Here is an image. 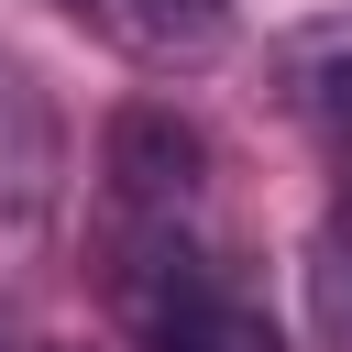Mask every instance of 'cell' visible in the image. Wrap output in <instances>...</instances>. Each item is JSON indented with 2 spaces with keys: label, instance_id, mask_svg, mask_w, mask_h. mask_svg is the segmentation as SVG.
Masks as SVG:
<instances>
[{
  "label": "cell",
  "instance_id": "6da1fadb",
  "mask_svg": "<svg viewBox=\"0 0 352 352\" xmlns=\"http://www.w3.org/2000/svg\"><path fill=\"white\" fill-rule=\"evenodd\" d=\"M110 297L132 319L143 352H286L264 297L209 253L198 220H121V264H110Z\"/></svg>",
  "mask_w": 352,
  "mask_h": 352
},
{
  "label": "cell",
  "instance_id": "277c9868",
  "mask_svg": "<svg viewBox=\"0 0 352 352\" xmlns=\"http://www.w3.org/2000/svg\"><path fill=\"white\" fill-rule=\"evenodd\" d=\"M275 77H286V110L308 121V143L330 154V176H341V198H352V22L297 33V44L275 55Z\"/></svg>",
  "mask_w": 352,
  "mask_h": 352
},
{
  "label": "cell",
  "instance_id": "3957f363",
  "mask_svg": "<svg viewBox=\"0 0 352 352\" xmlns=\"http://www.w3.org/2000/svg\"><path fill=\"white\" fill-rule=\"evenodd\" d=\"M55 176H66V132H55V99L22 55H0V253L44 231L55 209Z\"/></svg>",
  "mask_w": 352,
  "mask_h": 352
},
{
  "label": "cell",
  "instance_id": "7a4b0ae2",
  "mask_svg": "<svg viewBox=\"0 0 352 352\" xmlns=\"http://www.w3.org/2000/svg\"><path fill=\"white\" fill-rule=\"evenodd\" d=\"M99 176L121 220H198L209 209V132L176 99H121L99 132Z\"/></svg>",
  "mask_w": 352,
  "mask_h": 352
},
{
  "label": "cell",
  "instance_id": "8992f818",
  "mask_svg": "<svg viewBox=\"0 0 352 352\" xmlns=\"http://www.w3.org/2000/svg\"><path fill=\"white\" fill-rule=\"evenodd\" d=\"M308 330L330 341V352H352V198L319 220V242H308Z\"/></svg>",
  "mask_w": 352,
  "mask_h": 352
},
{
  "label": "cell",
  "instance_id": "52a82bcc",
  "mask_svg": "<svg viewBox=\"0 0 352 352\" xmlns=\"http://www.w3.org/2000/svg\"><path fill=\"white\" fill-rule=\"evenodd\" d=\"M55 11H77V0H55Z\"/></svg>",
  "mask_w": 352,
  "mask_h": 352
},
{
  "label": "cell",
  "instance_id": "5b68a950",
  "mask_svg": "<svg viewBox=\"0 0 352 352\" xmlns=\"http://www.w3.org/2000/svg\"><path fill=\"white\" fill-rule=\"evenodd\" d=\"M77 22L143 66H209L231 44V0H77Z\"/></svg>",
  "mask_w": 352,
  "mask_h": 352
}]
</instances>
